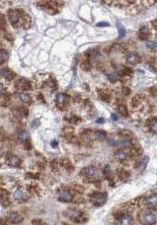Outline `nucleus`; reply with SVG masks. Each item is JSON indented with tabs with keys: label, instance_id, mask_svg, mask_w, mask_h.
<instances>
[{
	"label": "nucleus",
	"instance_id": "nucleus-1",
	"mask_svg": "<svg viewBox=\"0 0 157 225\" xmlns=\"http://www.w3.org/2000/svg\"><path fill=\"white\" fill-rule=\"evenodd\" d=\"M140 222L144 225H154L156 223V217L155 216L148 210L142 211L139 215Z\"/></svg>",
	"mask_w": 157,
	"mask_h": 225
},
{
	"label": "nucleus",
	"instance_id": "nucleus-2",
	"mask_svg": "<svg viewBox=\"0 0 157 225\" xmlns=\"http://www.w3.org/2000/svg\"><path fill=\"white\" fill-rule=\"evenodd\" d=\"M64 215L74 222H82L85 220L83 217V214L76 209H68L64 212Z\"/></svg>",
	"mask_w": 157,
	"mask_h": 225
},
{
	"label": "nucleus",
	"instance_id": "nucleus-3",
	"mask_svg": "<svg viewBox=\"0 0 157 225\" xmlns=\"http://www.w3.org/2000/svg\"><path fill=\"white\" fill-rule=\"evenodd\" d=\"M90 200L95 206H102L107 201V195L105 193H95L91 196Z\"/></svg>",
	"mask_w": 157,
	"mask_h": 225
},
{
	"label": "nucleus",
	"instance_id": "nucleus-4",
	"mask_svg": "<svg viewBox=\"0 0 157 225\" xmlns=\"http://www.w3.org/2000/svg\"><path fill=\"white\" fill-rule=\"evenodd\" d=\"M8 16H9L10 22L12 23V25H16L17 24H18V22L20 20V15L18 11H15V10L10 11L8 12Z\"/></svg>",
	"mask_w": 157,
	"mask_h": 225
},
{
	"label": "nucleus",
	"instance_id": "nucleus-5",
	"mask_svg": "<svg viewBox=\"0 0 157 225\" xmlns=\"http://www.w3.org/2000/svg\"><path fill=\"white\" fill-rule=\"evenodd\" d=\"M8 220L10 222L14 224H18L23 222V217L17 212H12L8 216Z\"/></svg>",
	"mask_w": 157,
	"mask_h": 225
},
{
	"label": "nucleus",
	"instance_id": "nucleus-6",
	"mask_svg": "<svg viewBox=\"0 0 157 225\" xmlns=\"http://www.w3.org/2000/svg\"><path fill=\"white\" fill-rule=\"evenodd\" d=\"M118 219L120 222V225H132L133 220L129 214H122Z\"/></svg>",
	"mask_w": 157,
	"mask_h": 225
},
{
	"label": "nucleus",
	"instance_id": "nucleus-7",
	"mask_svg": "<svg viewBox=\"0 0 157 225\" xmlns=\"http://www.w3.org/2000/svg\"><path fill=\"white\" fill-rule=\"evenodd\" d=\"M72 199H73V196L69 190L62 191L60 194V197H59V201L64 202V203H70L72 201Z\"/></svg>",
	"mask_w": 157,
	"mask_h": 225
},
{
	"label": "nucleus",
	"instance_id": "nucleus-8",
	"mask_svg": "<svg viewBox=\"0 0 157 225\" xmlns=\"http://www.w3.org/2000/svg\"><path fill=\"white\" fill-rule=\"evenodd\" d=\"M145 204L148 207L157 205V194H151L145 199Z\"/></svg>",
	"mask_w": 157,
	"mask_h": 225
},
{
	"label": "nucleus",
	"instance_id": "nucleus-9",
	"mask_svg": "<svg viewBox=\"0 0 157 225\" xmlns=\"http://www.w3.org/2000/svg\"><path fill=\"white\" fill-rule=\"evenodd\" d=\"M85 176H88V177H95L97 176V170L95 167H88L86 169H84L82 172Z\"/></svg>",
	"mask_w": 157,
	"mask_h": 225
},
{
	"label": "nucleus",
	"instance_id": "nucleus-10",
	"mask_svg": "<svg viewBox=\"0 0 157 225\" xmlns=\"http://www.w3.org/2000/svg\"><path fill=\"white\" fill-rule=\"evenodd\" d=\"M127 61H128V63H129L131 64H138L141 61V58H140V57L136 53L131 52V53L128 54Z\"/></svg>",
	"mask_w": 157,
	"mask_h": 225
},
{
	"label": "nucleus",
	"instance_id": "nucleus-11",
	"mask_svg": "<svg viewBox=\"0 0 157 225\" xmlns=\"http://www.w3.org/2000/svg\"><path fill=\"white\" fill-rule=\"evenodd\" d=\"M129 157V154L126 150H119L116 152V157L120 160V161H124L128 158Z\"/></svg>",
	"mask_w": 157,
	"mask_h": 225
},
{
	"label": "nucleus",
	"instance_id": "nucleus-12",
	"mask_svg": "<svg viewBox=\"0 0 157 225\" xmlns=\"http://www.w3.org/2000/svg\"><path fill=\"white\" fill-rule=\"evenodd\" d=\"M148 127L154 134H157V118H152L148 123Z\"/></svg>",
	"mask_w": 157,
	"mask_h": 225
},
{
	"label": "nucleus",
	"instance_id": "nucleus-13",
	"mask_svg": "<svg viewBox=\"0 0 157 225\" xmlns=\"http://www.w3.org/2000/svg\"><path fill=\"white\" fill-rule=\"evenodd\" d=\"M19 163H20V160H19V158L17 157L12 156V157H11L8 159V164L11 165V166L16 167V166H18Z\"/></svg>",
	"mask_w": 157,
	"mask_h": 225
},
{
	"label": "nucleus",
	"instance_id": "nucleus-14",
	"mask_svg": "<svg viewBox=\"0 0 157 225\" xmlns=\"http://www.w3.org/2000/svg\"><path fill=\"white\" fill-rule=\"evenodd\" d=\"M56 99H57V102H58V104L59 105H63L66 102V100H67V96L65 94H64V93H60V94H58L57 96Z\"/></svg>",
	"mask_w": 157,
	"mask_h": 225
},
{
	"label": "nucleus",
	"instance_id": "nucleus-15",
	"mask_svg": "<svg viewBox=\"0 0 157 225\" xmlns=\"http://www.w3.org/2000/svg\"><path fill=\"white\" fill-rule=\"evenodd\" d=\"M95 137L98 140L103 141V140H105L107 134H106V132H104L102 130H97V131L95 132Z\"/></svg>",
	"mask_w": 157,
	"mask_h": 225
},
{
	"label": "nucleus",
	"instance_id": "nucleus-16",
	"mask_svg": "<svg viewBox=\"0 0 157 225\" xmlns=\"http://www.w3.org/2000/svg\"><path fill=\"white\" fill-rule=\"evenodd\" d=\"M9 58V54L6 51L0 50V64L5 63Z\"/></svg>",
	"mask_w": 157,
	"mask_h": 225
},
{
	"label": "nucleus",
	"instance_id": "nucleus-17",
	"mask_svg": "<svg viewBox=\"0 0 157 225\" xmlns=\"http://www.w3.org/2000/svg\"><path fill=\"white\" fill-rule=\"evenodd\" d=\"M140 37H141V38H142V39H145L146 37H147V36L149 34V29L147 27V26H143V27H141V30H140Z\"/></svg>",
	"mask_w": 157,
	"mask_h": 225
},
{
	"label": "nucleus",
	"instance_id": "nucleus-18",
	"mask_svg": "<svg viewBox=\"0 0 157 225\" xmlns=\"http://www.w3.org/2000/svg\"><path fill=\"white\" fill-rule=\"evenodd\" d=\"M0 75H1V76H2L4 78H5V79H11L12 77V71H10V70H6V69L2 70L1 71H0Z\"/></svg>",
	"mask_w": 157,
	"mask_h": 225
},
{
	"label": "nucleus",
	"instance_id": "nucleus-19",
	"mask_svg": "<svg viewBox=\"0 0 157 225\" xmlns=\"http://www.w3.org/2000/svg\"><path fill=\"white\" fill-rule=\"evenodd\" d=\"M18 138H19L20 141L24 142V141L28 140V138H29V135H28V133H27L26 131L22 130V131H20V132L18 133Z\"/></svg>",
	"mask_w": 157,
	"mask_h": 225
},
{
	"label": "nucleus",
	"instance_id": "nucleus-20",
	"mask_svg": "<svg viewBox=\"0 0 157 225\" xmlns=\"http://www.w3.org/2000/svg\"><path fill=\"white\" fill-rule=\"evenodd\" d=\"M147 48H148L149 50H156L157 49V43L156 42H154V41H148L146 44Z\"/></svg>",
	"mask_w": 157,
	"mask_h": 225
},
{
	"label": "nucleus",
	"instance_id": "nucleus-21",
	"mask_svg": "<svg viewBox=\"0 0 157 225\" xmlns=\"http://www.w3.org/2000/svg\"><path fill=\"white\" fill-rule=\"evenodd\" d=\"M118 32H119V37L120 38H122V37H124V36L126 35V30H125V29L123 28V26L122 25V24H118Z\"/></svg>",
	"mask_w": 157,
	"mask_h": 225
},
{
	"label": "nucleus",
	"instance_id": "nucleus-22",
	"mask_svg": "<svg viewBox=\"0 0 157 225\" xmlns=\"http://www.w3.org/2000/svg\"><path fill=\"white\" fill-rule=\"evenodd\" d=\"M20 99H21L23 102L28 103V102H30V96H29L28 94H26V93H21V94H20Z\"/></svg>",
	"mask_w": 157,
	"mask_h": 225
},
{
	"label": "nucleus",
	"instance_id": "nucleus-23",
	"mask_svg": "<svg viewBox=\"0 0 157 225\" xmlns=\"http://www.w3.org/2000/svg\"><path fill=\"white\" fill-rule=\"evenodd\" d=\"M118 110H119V112H120L122 116H124V117L128 116V111H127V109H126V107H125L124 105H121V106L119 107Z\"/></svg>",
	"mask_w": 157,
	"mask_h": 225
},
{
	"label": "nucleus",
	"instance_id": "nucleus-24",
	"mask_svg": "<svg viewBox=\"0 0 157 225\" xmlns=\"http://www.w3.org/2000/svg\"><path fill=\"white\" fill-rule=\"evenodd\" d=\"M148 161H149V158H148V157H143V159L141 160V169H144V168L146 167V165L148 164Z\"/></svg>",
	"mask_w": 157,
	"mask_h": 225
},
{
	"label": "nucleus",
	"instance_id": "nucleus-25",
	"mask_svg": "<svg viewBox=\"0 0 157 225\" xmlns=\"http://www.w3.org/2000/svg\"><path fill=\"white\" fill-rule=\"evenodd\" d=\"M107 77H108V78H109V80H110V82H112V83H116V76L114 73L108 74Z\"/></svg>",
	"mask_w": 157,
	"mask_h": 225
},
{
	"label": "nucleus",
	"instance_id": "nucleus-26",
	"mask_svg": "<svg viewBox=\"0 0 157 225\" xmlns=\"http://www.w3.org/2000/svg\"><path fill=\"white\" fill-rule=\"evenodd\" d=\"M121 145L124 146V147H130L132 145V143L130 142V140H128V139H125L123 141L121 142Z\"/></svg>",
	"mask_w": 157,
	"mask_h": 225
},
{
	"label": "nucleus",
	"instance_id": "nucleus-27",
	"mask_svg": "<svg viewBox=\"0 0 157 225\" xmlns=\"http://www.w3.org/2000/svg\"><path fill=\"white\" fill-rule=\"evenodd\" d=\"M14 197L17 199V200H19L23 197V193L21 190H17L15 193H14Z\"/></svg>",
	"mask_w": 157,
	"mask_h": 225
},
{
	"label": "nucleus",
	"instance_id": "nucleus-28",
	"mask_svg": "<svg viewBox=\"0 0 157 225\" xmlns=\"http://www.w3.org/2000/svg\"><path fill=\"white\" fill-rule=\"evenodd\" d=\"M108 144L110 145V146H112V147H116V146H117L118 145V142L116 140V139H110L109 140V142H108Z\"/></svg>",
	"mask_w": 157,
	"mask_h": 225
},
{
	"label": "nucleus",
	"instance_id": "nucleus-29",
	"mask_svg": "<svg viewBox=\"0 0 157 225\" xmlns=\"http://www.w3.org/2000/svg\"><path fill=\"white\" fill-rule=\"evenodd\" d=\"M96 25L97 26H109L110 24L108 23H105V22H101V23H98Z\"/></svg>",
	"mask_w": 157,
	"mask_h": 225
},
{
	"label": "nucleus",
	"instance_id": "nucleus-30",
	"mask_svg": "<svg viewBox=\"0 0 157 225\" xmlns=\"http://www.w3.org/2000/svg\"><path fill=\"white\" fill-rule=\"evenodd\" d=\"M111 119L114 120V121H117V120H118V117H117L116 114H112V115H111Z\"/></svg>",
	"mask_w": 157,
	"mask_h": 225
},
{
	"label": "nucleus",
	"instance_id": "nucleus-31",
	"mask_svg": "<svg viewBox=\"0 0 157 225\" xmlns=\"http://www.w3.org/2000/svg\"><path fill=\"white\" fill-rule=\"evenodd\" d=\"M58 144V143L57 141H53V142L51 143V146H52V147H57Z\"/></svg>",
	"mask_w": 157,
	"mask_h": 225
},
{
	"label": "nucleus",
	"instance_id": "nucleus-32",
	"mask_svg": "<svg viewBox=\"0 0 157 225\" xmlns=\"http://www.w3.org/2000/svg\"><path fill=\"white\" fill-rule=\"evenodd\" d=\"M96 123H103V118H98V119L96 120Z\"/></svg>",
	"mask_w": 157,
	"mask_h": 225
},
{
	"label": "nucleus",
	"instance_id": "nucleus-33",
	"mask_svg": "<svg viewBox=\"0 0 157 225\" xmlns=\"http://www.w3.org/2000/svg\"><path fill=\"white\" fill-rule=\"evenodd\" d=\"M2 91H3V85L0 84V92H1Z\"/></svg>",
	"mask_w": 157,
	"mask_h": 225
},
{
	"label": "nucleus",
	"instance_id": "nucleus-34",
	"mask_svg": "<svg viewBox=\"0 0 157 225\" xmlns=\"http://www.w3.org/2000/svg\"><path fill=\"white\" fill-rule=\"evenodd\" d=\"M2 152H3V149H2V147H1V146H0V155L2 154Z\"/></svg>",
	"mask_w": 157,
	"mask_h": 225
},
{
	"label": "nucleus",
	"instance_id": "nucleus-35",
	"mask_svg": "<svg viewBox=\"0 0 157 225\" xmlns=\"http://www.w3.org/2000/svg\"><path fill=\"white\" fill-rule=\"evenodd\" d=\"M154 28H155V29H156V30H157V24H154Z\"/></svg>",
	"mask_w": 157,
	"mask_h": 225
},
{
	"label": "nucleus",
	"instance_id": "nucleus-36",
	"mask_svg": "<svg viewBox=\"0 0 157 225\" xmlns=\"http://www.w3.org/2000/svg\"><path fill=\"white\" fill-rule=\"evenodd\" d=\"M64 225H68V224H64Z\"/></svg>",
	"mask_w": 157,
	"mask_h": 225
}]
</instances>
